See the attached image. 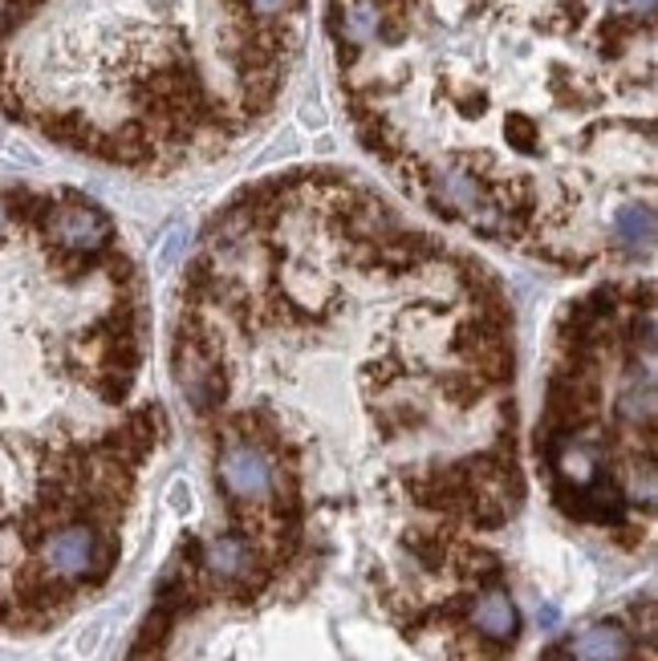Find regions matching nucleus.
Instances as JSON below:
<instances>
[{
    "mask_svg": "<svg viewBox=\"0 0 658 661\" xmlns=\"http://www.w3.org/2000/svg\"><path fill=\"white\" fill-rule=\"evenodd\" d=\"M16 601L25 608H54L66 601V589H62V581L57 576H49V572H33L25 569L21 576H16Z\"/></svg>",
    "mask_w": 658,
    "mask_h": 661,
    "instance_id": "nucleus-8",
    "label": "nucleus"
},
{
    "mask_svg": "<svg viewBox=\"0 0 658 661\" xmlns=\"http://www.w3.org/2000/svg\"><path fill=\"white\" fill-rule=\"evenodd\" d=\"M260 16H272V13H285L289 9V0H248Z\"/></svg>",
    "mask_w": 658,
    "mask_h": 661,
    "instance_id": "nucleus-14",
    "label": "nucleus"
},
{
    "mask_svg": "<svg viewBox=\"0 0 658 661\" xmlns=\"http://www.w3.org/2000/svg\"><path fill=\"white\" fill-rule=\"evenodd\" d=\"M220 483L232 500L241 503H260L272 491L277 475H272L269 455L256 447V442H232L220 455Z\"/></svg>",
    "mask_w": 658,
    "mask_h": 661,
    "instance_id": "nucleus-2",
    "label": "nucleus"
},
{
    "mask_svg": "<svg viewBox=\"0 0 658 661\" xmlns=\"http://www.w3.org/2000/svg\"><path fill=\"white\" fill-rule=\"evenodd\" d=\"M102 634H107V621H94L90 629H86V634L78 637V653H81V658H90V653H94L98 641H102Z\"/></svg>",
    "mask_w": 658,
    "mask_h": 661,
    "instance_id": "nucleus-13",
    "label": "nucleus"
},
{
    "mask_svg": "<svg viewBox=\"0 0 658 661\" xmlns=\"http://www.w3.org/2000/svg\"><path fill=\"white\" fill-rule=\"evenodd\" d=\"M16 21H21V16H16V4H13V0H0V33H4L9 25H16Z\"/></svg>",
    "mask_w": 658,
    "mask_h": 661,
    "instance_id": "nucleus-16",
    "label": "nucleus"
},
{
    "mask_svg": "<svg viewBox=\"0 0 658 661\" xmlns=\"http://www.w3.org/2000/svg\"><path fill=\"white\" fill-rule=\"evenodd\" d=\"M411 548L415 556L427 564V569H439V560H444V540H431V536H411Z\"/></svg>",
    "mask_w": 658,
    "mask_h": 661,
    "instance_id": "nucleus-12",
    "label": "nucleus"
},
{
    "mask_svg": "<svg viewBox=\"0 0 658 661\" xmlns=\"http://www.w3.org/2000/svg\"><path fill=\"white\" fill-rule=\"evenodd\" d=\"M203 564L220 581H248V572L256 569V552L244 536H220L203 548Z\"/></svg>",
    "mask_w": 658,
    "mask_h": 661,
    "instance_id": "nucleus-5",
    "label": "nucleus"
},
{
    "mask_svg": "<svg viewBox=\"0 0 658 661\" xmlns=\"http://www.w3.org/2000/svg\"><path fill=\"white\" fill-rule=\"evenodd\" d=\"M471 625H476L488 641H512V637L521 634V613H516L509 593L492 589V593H484L471 605Z\"/></svg>",
    "mask_w": 658,
    "mask_h": 661,
    "instance_id": "nucleus-4",
    "label": "nucleus"
},
{
    "mask_svg": "<svg viewBox=\"0 0 658 661\" xmlns=\"http://www.w3.org/2000/svg\"><path fill=\"white\" fill-rule=\"evenodd\" d=\"M0 224H4V208H0Z\"/></svg>",
    "mask_w": 658,
    "mask_h": 661,
    "instance_id": "nucleus-19",
    "label": "nucleus"
},
{
    "mask_svg": "<svg viewBox=\"0 0 658 661\" xmlns=\"http://www.w3.org/2000/svg\"><path fill=\"white\" fill-rule=\"evenodd\" d=\"M41 560H45V572L57 581H86V576H107L114 564V548L98 540L90 524H66L45 536Z\"/></svg>",
    "mask_w": 658,
    "mask_h": 661,
    "instance_id": "nucleus-1",
    "label": "nucleus"
},
{
    "mask_svg": "<svg viewBox=\"0 0 658 661\" xmlns=\"http://www.w3.org/2000/svg\"><path fill=\"white\" fill-rule=\"evenodd\" d=\"M626 4H631V13H634V16H646V21H650V16H655V4H658V0H626Z\"/></svg>",
    "mask_w": 658,
    "mask_h": 661,
    "instance_id": "nucleus-17",
    "label": "nucleus"
},
{
    "mask_svg": "<svg viewBox=\"0 0 658 661\" xmlns=\"http://www.w3.org/2000/svg\"><path fill=\"white\" fill-rule=\"evenodd\" d=\"M378 33V9L370 0H358L354 9L346 13V37L349 41H366Z\"/></svg>",
    "mask_w": 658,
    "mask_h": 661,
    "instance_id": "nucleus-10",
    "label": "nucleus"
},
{
    "mask_svg": "<svg viewBox=\"0 0 658 661\" xmlns=\"http://www.w3.org/2000/svg\"><path fill=\"white\" fill-rule=\"evenodd\" d=\"M618 411H622V418H626V423H646V426H650V418H655V385H650V378H643V385H638V382L626 385Z\"/></svg>",
    "mask_w": 658,
    "mask_h": 661,
    "instance_id": "nucleus-9",
    "label": "nucleus"
},
{
    "mask_svg": "<svg viewBox=\"0 0 658 661\" xmlns=\"http://www.w3.org/2000/svg\"><path fill=\"white\" fill-rule=\"evenodd\" d=\"M631 653H634V641L618 621H598L578 637V653H573V658H581V661H631Z\"/></svg>",
    "mask_w": 658,
    "mask_h": 661,
    "instance_id": "nucleus-6",
    "label": "nucleus"
},
{
    "mask_svg": "<svg viewBox=\"0 0 658 661\" xmlns=\"http://www.w3.org/2000/svg\"><path fill=\"white\" fill-rule=\"evenodd\" d=\"M614 239L634 256H650V248H655V212L646 203H626L614 215Z\"/></svg>",
    "mask_w": 658,
    "mask_h": 661,
    "instance_id": "nucleus-7",
    "label": "nucleus"
},
{
    "mask_svg": "<svg viewBox=\"0 0 658 661\" xmlns=\"http://www.w3.org/2000/svg\"><path fill=\"white\" fill-rule=\"evenodd\" d=\"M49 236L66 251H98L107 248L110 239V220L90 203H69L49 215Z\"/></svg>",
    "mask_w": 658,
    "mask_h": 661,
    "instance_id": "nucleus-3",
    "label": "nucleus"
},
{
    "mask_svg": "<svg viewBox=\"0 0 658 661\" xmlns=\"http://www.w3.org/2000/svg\"><path fill=\"white\" fill-rule=\"evenodd\" d=\"M504 134H509V143L516 146V150H533V146H537V122L524 119V114H512V119L504 122Z\"/></svg>",
    "mask_w": 658,
    "mask_h": 661,
    "instance_id": "nucleus-11",
    "label": "nucleus"
},
{
    "mask_svg": "<svg viewBox=\"0 0 658 661\" xmlns=\"http://www.w3.org/2000/svg\"><path fill=\"white\" fill-rule=\"evenodd\" d=\"M540 625H549V629H553V625H557V613H553V608H545V613H540Z\"/></svg>",
    "mask_w": 658,
    "mask_h": 661,
    "instance_id": "nucleus-18",
    "label": "nucleus"
},
{
    "mask_svg": "<svg viewBox=\"0 0 658 661\" xmlns=\"http://www.w3.org/2000/svg\"><path fill=\"white\" fill-rule=\"evenodd\" d=\"M537 661H578V658H573V649L569 646H549V649H540Z\"/></svg>",
    "mask_w": 658,
    "mask_h": 661,
    "instance_id": "nucleus-15",
    "label": "nucleus"
}]
</instances>
